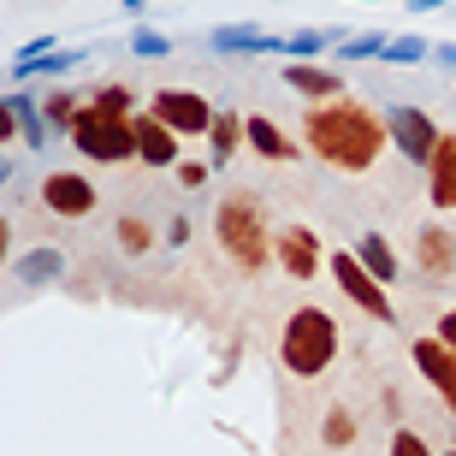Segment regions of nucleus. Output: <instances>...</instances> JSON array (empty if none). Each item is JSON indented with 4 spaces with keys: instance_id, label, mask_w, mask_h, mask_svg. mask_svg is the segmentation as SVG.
<instances>
[{
    "instance_id": "35",
    "label": "nucleus",
    "mask_w": 456,
    "mask_h": 456,
    "mask_svg": "<svg viewBox=\"0 0 456 456\" xmlns=\"http://www.w3.org/2000/svg\"><path fill=\"white\" fill-rule=\"evenodd\" d=\"M444 0H409V12H439Z\"/></svg>"
},
{
    "instance_id": "37",
    "label": "nucleus",
    "mask_w": 456,
    "mask_h": 456,
    "mask_svg": "<svg viewBox=\"0 0 456 456\" xmlns=\"http://www.w3.org/2000/svg\"><path fill=\"white\" fill-rule=\"evenodd\" d=\"M444 456H456V451H444Z\"/></svg>"
},
{
    "instance_id": "29",
    "label": "nucleus",
    "mask_w": 456,
    "mask_h": 456,
    "mask_svg": "<svg viewBox=\"0 0 456 456\" xmlns=\"http://www.w3.org/2000/svg\"><path fill=\"white\" fill-rule=\"evenodd\" d=\"M131 53H136V60H160V53H172V42L160 30H149V24H142V30L131 36Z\"/></svg>"
},
{
    "instance_id": "12",
    "label": "nucleus",
    "mask_w": 456,
    "mask_h": 456,
    "mask_svg": "<svg viewBox=\"0 0 456 456\" xmlns=\"http://www.w3.org/2000/svg\"><path fill=\"white\" fill-rule=\"evenodd\" d=\"M427 196L439 214H456V131H444L433 160H427Z\"/></svg>"
},
{
    "instance_id": "33",
    "label": "nucleus",
    "mask_w": 456,
    "mask_h": 456,
    "mask_svg": "<svg viewBox=\"0 0 456 456\" xmlns=\"http://www.w3.org/2000/svg\"><path fill=\"white\" fill-rule=\"evenodd\" d=\"M439 338H444V344H451V350H456V303H451V308H444V314H439Z\"/></svg>"
},
{
    "instance_id": "34",
    "label": "nucleus",
    "mask_w": 456,
    "mask_h": 456,
    "mask_svg": "<svg viewBox=\"0 0 456 456\" xmlns=\"http://www.w3.org/2000/svg\"><path fill=\"white\" fill-rule=\"evenodd\" d=\"M433 60H439L444 71H456V42H439V48H433Z\"/></svg>"
},
{
    "instance_id": "11",
    "label": "nucleus",
    "mask_w": 456,
    "mask_h": 456,
    "mask_svg": "<svg viewBox=\"0 0 456 456\" xmlns=\"http://www.w3.org/2000/svg\"><path fill=\"white\" fill-rule=\"evenodd\" d=\"M415 267H421L427 279L451 285L456 279V232H444L439 220H427L421 232H415Z\"/></svg>"
},
{
    "instance_id": "15",
    "label": "nucleus",
    "mask_w": 456,
    "mask_h": 456,
    "mask_svg": "<svg viewBox=\"0 0 456 456\" xmlns=\"http://www.w3.org/2000/svg\"><path fill=\"white\" fill-rule=\"evenodd\" d=\"M243 136H249V149L261 154V160H279V167H285V160H297V142H290V136L279 131L267 113H249V118H243Z\"/></svg>"
},
{
    "instance_id": "8",
    "label": "nucleus",
    "mask_w": 456,
    "mask_h": 456,
    "mask_svg": "<svg viewBox=\"0 0 456 456\" xmlns=\"http://www.w3.org/2000/svg\"><path fill=\"white\" fill-rule=\"evenodd\" d=\"M149 113L167 118L178 136H208V125H214V107H208L196 89H154Z\"/></svg>"
},
{
    "instance_id": "36",
    "label": "nucleus",
    "mask_w": 456,
    "mask_h": 456,
    "mask_svg": "<svg viewBox=\"0 0 456 456\" xmlns=\"http://www.w3.org/2000/svg\"><path fill=\"white\" fill-rule=\"evenodd\" d=\"M125 6H131V12H142V6H149V0H125Z\"/></svg>"
},
{
    "instance_id": "13",
    "label": "nucleus",
    "mask_w": 456,
    "mask_h": 456,
    "mask_svg": "<svg viewBox=\"0 0 456 456\" xmlns=\"http://www.w3.org/2000/svg\"><path fill=\"white\" fill-rule=\"evenodd\" d=\"M136 160L142 167H178V131L154 113H136Z\"/></svg>"
},
{
    "instance_id": "21",
    "label": "nucleus",
    "mask_w": 456,
    "mask_h": 456,
    "mask_svg": "<svg viewBox=\"0 0 456 456\" xmlns=\"http://www.w3.org/2000/svg\"><path fill=\"white\" fill-rule=\"evenodd\" d=\"M89 102H77V95H71V89H53L48 102H42V118H48V131H71V125H77V113H84Z\"/></svg>"
},
{
    "instance_id": "20",
    "label": "nucleus",
    "mask_w": 456,
    "mask_h": 456,
    "mask_svg": "<svg viewBox=\"0 0 456 456\" xmlns=\"http://www.w3.org/2000/svg\"><path fill=\"white\" fill-rule=\"evenodd\" d=\"M77 60H84V53H66V48L42 53V60H12V77H18V84H30V77H66Z\"/></svg>"
},
{
    "instance_id": "7",
    "label": "nucleus",
    "mask_w": 456,
    "mask_h": 456,
    "mask_svg": "<svg viewBox=\"0 0 456 456\" xmlns=\"http://www.w3.org/2000/svg\"><path fill=\"white\" fill-rule=\"evenodd\" d=\"M42 202H48L60 220H89V214L102 208V190L89 184L84 172H48V178H42Z\"/></svg>"
},
{
    "instance_id": "31",
    "label": "nucleus",
    "mask_w": 456,
    "mask_h": 456,
    "mask_svg": "<svg viewBox=\"0 0 456 456\" xmlns=\"http://www.w3.org/2000/svg\"><path fill=\"white\" fill-rule=\"evenodd\" d=\"M172 172H178V184H184V190H202L208 184V167H202V160H178Z\"/></svg>"
},
{
    "instance_id": "2",
    "label": "nucleus",
    "mask_w": 456,
    "mask_h": 456,
    "mask_svg": "<svg viewBox=\"0 0 456 456\" xmlns=\"http://www.w3.org/2000/svg\"><path fill=\"white\" fill-rule=\"evenodd\" d=\"M338 350H344V332H338V321L326 314V308H297L285 321V332H279V362H285L297 379H321L332 362H338Z\"/></svg>"
},
{
    "instance_id": "17",
    "label": "nucleus",
    "mask_w": 456,
    "mask_h": 456,
    "mask_svg": "<svg viewBox=\"0 0 456 456\" xmlns=\"http://www.w3.org/2000/svg\"><path fill=\"white\" fill-rule=\"evenodd\" d=\"M243 142H249V136H243V118L237 113H214V125H208V154H214V167H225Z\"/></svg>"
},
{
    "instance_id": "16",
    "label": "nucleus",
    "mask_w": 456,
    "mask_h": 456,
    "mask_svg": "<svg viewBox=\"0 0 456 456\" xmlns=\"http://www.w3.org/2000/svg\"><path fill=\"white\" fill-rule=\"evenodd\" d=\"M208 48L214 53H273L279 36H261L255 24H220V30L208 36Z\"/></svg>"
},
{
    "instance_id": "5",
    "label": "nucleus",
    "mask_w": 456,
    "mask_h": 456,
    "mask_svg": "<svg viewBox=\"0 0 456 456\" xmlns=\"http://www.w3.org/2000/svg\"><path fill=\"white\" fill-rule=\"evenodd\" d=\"M332 279H338V290L350 297L362 314H373V321H391V285H379L368 267H362V255L355 249H338L332 255Z\"/></svg>"
},
{
    "instance_id": "14",
    "label": "nucleus",
    "mask_w": 456,
    "mask_h": 456,
    "mask_svg": "<svg viewBox=\"0 0 456 456\" xmlns=\"http://www.w3.org/2000/svg\"><path fill=\"white\" fill-rule=\"evenodd\" d=\"M285 89L308 95V102H338L344 95V77L326 66H308V60H285Z\"/></svg>"
},
{
    "instance_id": "6",
    "label": "nucleus",
    "mask_w": 456,
    "mask_h": 456,
    "mask_svg": "<svg viewBox=\"0 0 456 456\" xmlns=\"http://www.w3.org/2000/svg\"><path fill=\"white\" fill-rule=\"evenodd\" d=\"M386 125H391V142H397V154L403 160H415V167H427L433 160V149H439V125L421 113V107H391L386 113Z\"/></svg>"
},
{
    "instance_id": "23",
    "label": "nucleus",
    "mask_w": 456,
    "mask_h": 456,
    "mask_svg": "<svg viewBox=\"0 0 456 456\" xmlns=\"http://www.w3.org/2000/svg\"><path fill=\"white\" fill-rule=\"evenodd\" d=\"M379 60H391V66H421V60H433V48H427L421 36H391Z\"/></svg>"
},
{
    "instance_id": "30",
    "label": "nucleus",
    "mask_w": 456,
    "mask_h": 456,
    "mask_svg": "<svg viewBox=\"0 0 456 456\" xmlns=\"http://www.w3.org/2000/svg\"><path fill=\"white\" fill-rule=\"evenodd\" d=\"M391 456H433V444H427L415 427H397V433H391Z\"/></svg>"
},
{
    "instance_id": "10",
    "label": "nucleus",
    "mask_w": 456,
    "mask_h": 456,
    "mask_svg": "<svg viewBox=\"0 0 456 456\" xmlns=\"http://www.w3.org/2000/svg\"><path fill=\"white\" fill-rule=\"evenodd\" d=\"M273 261L290 279H321V237L308 225H285V232H273Z\"/></svg>"
},
{
    "instance_id": "1",
    "label": "nucleus",
    "mask_w": 456,
    "mask_h": 456,
    "mask_svg": "<svg viewBox=\"0 0 456 456\" xmlns=\"http://www.w3.org/2000/svg\"><path fill=\"white\" fill-rule=\"evenodd\" d=\"M391 142V125L368 102L338 95V102H314L303 113V149L332 172H368Z\"/></svg>"
},
{
    "instance_id": "32",
    "label": "nucleus",
    "mask_w": 456,
    "mask_h": 456,
    "mask_svg": "<svg viewBox=\"0 0 456 456\" xmlns=\"http://www.w3.org/2000/svg\"><path fill=\"white\" fill-rule=\"evenodd\" d=\"M0 136H6V142H12V136H24V125H18V113H12V102L0 107Z\"/></svg>"
},
{
    "instance_id": "9",
    "label": "nucleus",
    "mask_w": 456,
    "mask_h": 456,
    "mask_svg": "<svg viewBox=\"0 0 456 456\" xmlns=\"http://www.w3.org/2000/svg\"><path fill=\"white\" fill-rule=\"evenodd\" d=\"M409 355H415V368H421V379L444 397V409L456 415V350L433 332V338H415L409 344Z\"/></svg>"
},
{
    "instance_id": "26",
    "label": "nucleus",
    "mask_w": 456,
    "mask_h": 456,
    "mask_svg": "<svg viewBox=\"0 0 456 456\" xmlns=\"http://www.w3.org/2000/svg\"><path fill=\"white\" fill-rule=\"evenodd\" d=\"M386 42H391V36H379V30H368V36H344L338 53H344V60H379V53H386Z\"/></svg>"
},
{
    "instance_id": "18",
    "label": "nucleus",
    "mask_w": 456,
    "mask_h": 456,
    "mask_svg": "<svg viewBox=\"0 0 456 456\" xmlns=\"http://www.w3.org/2000/svg\"><path fill=\"white\" fill-rule=\"evenodd\" d=\"M355 255H362V267H368L373 279H379V285H391V279H397V267H403V261H397V249H391V243H386L379 232L362 237V243H355Z\"/></svg>"
},
{
    "instance_id": "4",
    "label": "nucleus",
    "mask_w": 456,
    "mask_h": 456,
    "mask_svg": "<svg viewBox=\"0 0 456 456\" xmlns=\"http://www.w3.org/2000/svg\"><path fill=\"white\" fill-rule=\"evenodd\" d=\"M66 136H71V149L84 154V160H95V167H125V160H136V118L102 113L95 102L77 113V125H71Z\"/></svg>"
},
{
    "instance_id": "28",
    "label": "nucleus",
    "mask_w": 456,
    "mask_h": 456,
    "mask_svg": "<svg viewBox=\"0 0 456 456\" xmlns=\"http://www.w3.org/2000/svg\"><path fill=\"white\" fill-rule=\"evenodd\" d=\"M89 102L102 107V113H125V118H136V113H131V102H136V95H131L125 84H102L95 95H89Z\"/></svg>"
},
{
    "instance_id": "24",
    "label": "nucleus",
    "mask_w": 456,
    "mask_h": 456,
    "mask_svg": "<svg viewBox=\"0 0 456 456\" xmlns=\"http://www.w3.org/2000/svg\"><path fill=\"white\" fill-rule=\"evenodd\" d=\"M53 273H66V261H60L53 249H36V255H24V261L12 267V279H53Z\"/></svg>"
},
{
    "instance_id": "3",
    "label": "nucleus",
    "mask_w": 456,
    "mask_h": 456,
    "mask_svg": "<svg viewBox=\"0 0 456 456\" xmlns=\"http://www.w3.org/2000/svg\"><path fill=\"white\" fill-rule=\"evenodd\" d=\"M214 232H220V249L232 255L243 273H261L273 261V232L261 220V202L249 190H232L220 208H214Z\"/></svg>"
},
{
    "instance_id": "25",
    "label": "nucleus",
    "mask_w": 456,
    "mask_h": 456,
    "mask_svg": "<svg viewBox=\"0 0 456 456\" xmlns=\"http://www.w3.org/2000/svg\"><path fill=\"white\" fill-rule=\"evenodd\" d=\"M6 102H12V113H18V125H24V142H48V118L36 113V107H30V102H24V95H18V89H12V95H6Z\"/></svg>"
},
{
    "instance_id": "22",
    "label": "nucleus",
    "mask_w": 456,
    "mask_h": 456,
    "mask_svg": "<svg viewBox=\"0 0 456 456\" xmlns=\"http://www.w3.org/2000/svg\"><path fill=\"white\" fill-rule=\"evenodd\" d=\"M113 232H118V249H125V255H149V249H154V225L136 220V214H125Z\"/></svg>"
},
{
    "instance_id": "19",
    "label": "nucleus",
    "mask_w": 456,
    "mask_h": 456,
    "mask_svg": "<svg viewBox=\"0 0 456 456\" xmlns=\"http://www.w3.org/2000/svg\"><path fill=\"white\" fill-rule=\"evenodd\" d=\"M344 36H332V30H290V36H279V48L273 53H285V60H314L321 48H338Z\"/></svg>"
},
{
    "instance_id": "27",
    "label": "nucleus",
    "mask_w": 456,
    "mask_h": 456,
    "mask_svg": "<svg viewBox=\"0 0 456 456\" xmlns=\"http://www.w3.org/2000/svg\"><path fill=\"white\" fill-rule=\"evenodd\" d=\"M350 439H355V415L344 403H332V409H326V444L338 451V444H350Z\"/></svg>"
}]
</instances>
